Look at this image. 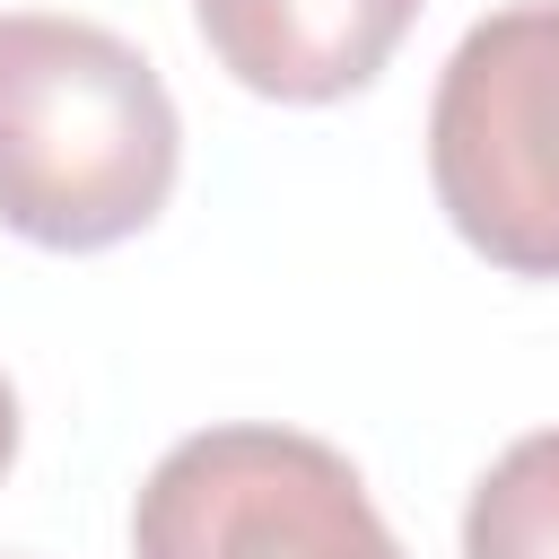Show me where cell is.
Returning a JSON list of instances; mask_svg holds the SVG:
<instances>
[{
    "mask_svg": "<svg viewBox=\"0 0 559 559\" xmlns=\"http://www.w3.org/2000/svg\"><path fill=\"white\" fill-rule=\"evenodd\" d=\"M428 183L480 262L559 280V0H515L445 52Z\"/></svg>",
    "mask_w": 559,
    "mask_h": 559,
    "instance_id": "2",
    "label": "cell"
},
{
    "mask_svg": "<svg viewBox=\"0 0 559 559\" xmlns=\"http://www.w3.org/2000/svg\"><path fill=\"white\" fill-rule=\"evenodd\" d=\"M428 0H192L218 70L271 105H332L367 87Z\"/></svg>",
    "mask_w": 559,
    "mask_h": 559,
    "instance_id": "4",
    "label": "cell"
},
{
    "mask_svg": "<svg viewBox=\"0 0 559 559\" xmlns=\"http://www.w3.org/2000/svg\"><path fill=\"white\" fill-rule=\"evenodd\" d=\"M131 559H402L358 463L306 428H201L131 498Z\"/></svg>",
    "mask_w": 559,
    "mask_h": 559,
    "instance_id": "3",
    "label": "cell"
},
{
    "mask_svg": "<svg viewBox=\"0 0 559 559\" xmlns=\"http://www.w3.org/2000/svg\"><path fill=\"white\" fill-rule=\"evenodd\" d=\"M17 463V393H9V376H0V472Z\"/></svg>",
    "mask_w": 559,
    "mask_h": 559,
    "instance_id": "6",
    "label": "cell"
},
{
    "mask_svg": "<svg viewBox=\"0 0 559 559\" xmlns=\"http://www.w3.org/2000/svg\"><path fill=\"white\" fill-rule=\"evenodd\" d=\"M463 559H559V428L515 437L472 507H463Z\"/></svg>",
    "mask_w": 559,
    "mask_h": 559,
    "instance_id": "5",
    "label": "cell"
},
{
    "mask_svg": "<svg viewBox=\"0 0 559 559\" xmlns=\"http://www.w3.org/2000/svg\"><path fill=\"white\" fill-rule=\"evenodd\" d=\"M183 166V122L140 44L96 17H0V227L44 253L140 236Z\"/></svg>",
    "mask_w": 559,
    "mask_h": 559,
    "instance_id": "1",
    "label": "cell"
}]
</instances>
